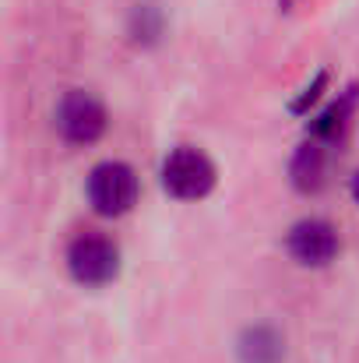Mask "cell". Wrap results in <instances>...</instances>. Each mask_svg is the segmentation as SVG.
Returning <instances> with one entry per match:
<instances>
[{"label":"cell","mask_w":359,"mask_h":363,"mask_svg":"<svg viewBox=\"0 0 359 363\" xmlns=\"http://www.w3.org/2000/svg\"><path fill=\"white\" fill-rule=\"evenodd\" d=\"M162 187L176 201H201L215 187V166L201 148H173L162 162Z\"/></svg>","instance_id":"6da1fadb"},{"label":"cell","mask_w":359,"mask_h":363,"mask_svg":"<svg viewBox=\"0 0 359 363\" xmlns=\"http://www.w3.org/2000/svg\"><path fill=\"white\" fill-rule=\"evenodd\" d=\"M85 194H89V205H92L99 216L117 219L123 212H130L134 201H137V173H134L127 162H117V159L99 162V166L89 173Z\"/></svg>","instance_id":"7a4b0ae2"},{"label":"cell","mask_w":359,"mask_h":363,"mask_svg":"<svg viewBox=\"0 0 359 363\" xmlns=\"http://www.w3.org/2000/svg\"><path fill=\"white\" fill-rule=\"evenodd\" d=\"M67 272L81 286H106L120 272V247L103 233H81L67 247Z\"/></svg>","instance_id":"3957f363"},{"label":"cell","mask_w":359,"mask_h":363,"mask_svg":"<svg viewBox=\"0 0 359 363\" xmlns=\"http://www.w3.org/2000/svg\"><path fill=\"white\" fill-rule=\"evenodd\" d=\"M57 130L71 145H92V141H99L106 134V106L92 92L71 89L57 103Z\"/></svg>","instance_id":"277c9868"},{"label":"cell","mask_w":359,"mask_h":363,"mask_svg":"<svg viewBox=\"0 0 359 363\" xmlns=\"http://www.w3.org/2000/svg\"><path fill=\"white\" fill-rule=\"evenodd\" d=\"M285 250L292 254V261H300L307 268H321V264L335 261V254L342 250V240L328 219H300L285 237Z\"/></svg>","instance_id":"5b68a950"},{"label":"cell","mask_w":359,"mask_h":363,"mask_svg":"<svg viewBox=\"0 0 359 363\" xmlns=\"http://www.w3.org/2000/svg\"><path fill=\"white\" fill-rule=\"evenodd\" d=\"M289 173H292L296 191H303V194H317V191L328 184V145L310 138V141L296 152Z\"/></svg>","instance_id":"8992f818"},{"label":"cell","mask_w":359,"mask_h":363,"mask_svg":"<svg viewBox=\"0 0 359 363\" xmlns=\"http://www.w3.org/2000/svg\"><path fill=\"white\" fill-rule=\"evenodd\" d=\"M356 99H359V89H346L324 113H317L314 121H310V138L314 141H324V145H335L342 134H346V127H349V117H353V110H356Z\"/></svg>","instance_id":"52a82bcc"},{"label":"cell","mask_w":359,"mask_h":363,"mask_svg":"<svg viewBox=\"0 0 359 363\" xmlns=\"http://www.w3.org/2000/svg\"><path fill=\"white\" fill-rule=\"evenodd\" d=\"M239 357L243 363H282L285 346L271 328H250L239 342Z\"/></svg>","instance_id":"ba28073f"},{"label":"cell","mask_w":359,"mask_h":363,"mask_svg":"<svg viewBox=\"0 0 359 363\" xmlns=\"http://www.w3.org/2000/svg\"><path fill=\"white\" fill-rule=\"evenodd\" d=\"M324 78H328V74L321 71V74L314 78V85H307V92H303V96H300V99L292 103V110H296V113H303V110H307V103H314V99H317V92L324 89Z\"/></svg>","instance_id":"9c48e42d"},{"label":"cell","mask_w":359,"mask_h":363,"mask_svg":"<svg viewBox=\"0 0 359 363\" xmlns=\"http://www.w3.org/2000/svg\"><path fill=\"white\" fill-rule=\"evenodd\" d=\"M353 198H356V205H359V173L353 177Z\"/></svg>","instance_id":"30bf717a"}]
</instances>
